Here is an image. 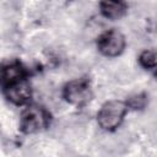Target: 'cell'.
Instances as JSON below:
<instances>
[{
    "label": "cell",
    "instance_id": "obj_1",
    "mask_svg": "<svg viewBox=\"0 0 157 157\" xmlns=\"http://www.w3.org/2000/svg\"><path fill=\"white\" fill-rule=\"evenodd\" d=\"M128 110V105L123 101H108L105 102L97 115L98 124L102 129L112 131L117 129L123 121Z\"/></svg>",
    "mask_w": 157,
    "mask_h": 157
},
{
    "label": "cell",
    "instance_id": "obj_2",
    "mask_svg": "<svg viewBox=\"0 0 157 157\" xmlns=\"http://www.w3.org/2000/svg\"><path fill=\"white\" fill-rule=\"evenodd\" d=\"M49 123L48 113L37 105H29L26 108L21 117V130L26 134H33L44 129Z\"/></svg>",
    "mask_w": 157,
    "mask_h": 157
},
{
    "label": "cell",
    "instance_id": "obj_3",
    "mask_svg": "<svg viewBox=\"0 0 157 157\" xmlns=\"http://www.w3.org/2000/svg\"><path fill=\"white\" fill-rule=\"evenodd\" d=\"M98 49L105 56H118L125 48V38L118 29H109L98 38Z\"/></svg>",
    "mask_w": 157,
    "mask_h": 157
},
{
    "label": "cell",
    "instance_id": "obj_4",
    "mask_svg": "<svg viewBox=\"0 0 157 157\" xmlns=\"http://www.w3.org/2000/svg\"><path fill=\"white\" fill-rule=\"evenodd\" d=\"M63 96L70 104L82 105L90 101L91 88L86 80H75L65 85Z\"/></svg>",
    "mask_w": 157,
    "mask_h": 157
},
{
    "label": "cell",
    "instance_id": "obj_5",
    "mask_svg": "<svg viewBox=\"0 0 157 157\" xmlns=\"http://www.w3.org/2000/svg\"><path fill=\"white\" fill-rule=\"evenodd\" d=\"M6 97L15 104H25L31 99L32 90L26 78L17 80L5 86Z\"/></svg>",
    "mask_w": 157,
    "mask_h": 157
},
{
    "label": "cell",
    "instance_id": "obj_6",
    "mask_svg": "<svg viewBox=\"0 0 157 157\" xmlns=\"http://www.w3.org/2000/svg\"><path fill=\"white\" fill-rule=\"evenodd\" d=\"M101 11L105 18L118 20L125 13L126 6L121 1H103L101 4Z\"/></svg>",
    "mask_w": 157,
    "mask_h": 157
},
{
    "label": "cell",
    "instance_id": "obj_7",
    "mask_svg": "<svg viewBox=\"0 0 157 157\" xmlns=\"http://www.w3.org/2000/svg\"><path fill=\"white\" fill-rule=\"evenodd\" d=\"M140 64L147 69V70H155L156 67V55L155 52L152 50H145L141 55H140Z\"/></svg>",
    "mask_w": 157,
    "mask_h": 157
},
{
    "label": "cell",
    "instance_id": "obj_8",
    "mask_svg": "<svg viewBox=\"0 0 157 157\" xmlns=\"http://www.w3.org/2000/svg\"><path fill=\"white\" fill-rule=\"evenodd\" d=\"M145 103H146L145 94H136V96H134V97H131L129 99L126 105H128V108L131 107L134 109H140V108H142L145 105Z\"/></svg>",
    "mask_w": 157,
    "mask_h": 157
}]
</instances>
